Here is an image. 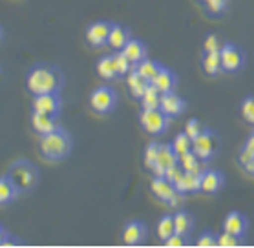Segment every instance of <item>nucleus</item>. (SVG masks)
<instances>
[{
	"instance_id": "nucleus-1",
	"label": "nucleus",
	"mask_w": 254,
	"mask_h": 248,
	"mask_svg": "<svg viewBox=\"0 0 254 248\" xmlns=\"http://www.w3.org/2000/svg\"><path fill=\"white\" fill-rule=\"evenodd\" d=\"M64 86L63 71L48 62H39L31 66L26 75V88L31 95H44V93H59Z\"/></svg>"
},
{
	"instance_id": "nucleus-2",
	"label": "nucleus",
	"mask_w": 254,
	"mask_h": 248,
	"mask_svg": "<svg viewBox=\"0 0 254 248\" xmlns=\"http://www.w3.org/2000/svg\"><path fill=\"white\" fill-rule=\"evenodd\" d=\"M71 148H73L71 135L63 126H59L55 132L48 135H42L41 145H39L41 155L48 161H61L64 157H68L71 153Z\"/></svg>"
},
{
	"instance_id": "nucleus-3",
	"label": "nucleus",
	"mask_w": 254,
	"mask_h": 248,
	"mask_svg": "<svg viewBox=\"0 0 254 248\" xmlns=\"http://www.w3.org/2000/svg\"><path fill=\"white\" fill-rule=\"evenodd\" d=\"M9 177L15 181L20 192H29L39 185V168L33 162L22 159V161L13 162V166L9 168Z\"/></svg>"
},
{
	"instance_id": "nucleus-4",
	"label": "nucleus",
	"mask_w": 254,
	"mask_h": 248,
	"mask_svg": "<svg viewBox=\"0 0 254 248\" xmlns=\"http://www.w3.org/2000/svg\"><path fill=\"white\" fill-rule=\"evenodd\" d=\"M221 146V141L218 137V133L212 130H203L194 141H192V151L199 157V161L208 162L212 161L214 157L218 155Z\"/></svg>"
},
{
	"instance_id": "nucleus-5",
	"label": "nucleus",
	"mask_w": 254,
	"mask_h": 248,
	"mask_svg": "<svg viewBox=\"0 0 254 248\" xmlns=\"http://www.w3.org/2000/svg\"><path fill=\"white\" fill-rule=\"evenodd\" d=\"M168 121L170 117L165 115L159 108H143L141 115H139V124L146 133L150 135H163L168 130Z\"/></svg>"
},
{
	"instance_id": "nucleus-6",
	"label": "nucleus",
	"mask_w": 254,
	"mask_h": 248,
	"mask_svg": "<svg viewBox=\"0 0 254 248\" xmlns=\"http://www.w3.org/2000/svg\"><path fill=\"white\" fill-rule=\"evenodd\" d=\"M117 93L114 88L110 86H99L97 90H93L90 95V108L99 115H106L110 111L116 110L117 106Z\"/></svg>"
},
{
	"instance_id": "nucleus-7",
	"label": "nucleus",
	"mask_w": 254,
	"mask_h": 248,
	"mask_svg": "<svg viewBox=\"0 0 254 248\" xmlns=\"http://www.w3.org/2000/svg\"><path fill=\"white\" fill-rule=\"evenodd\" d=\"M220 55L223 71H227V73H236L245 66V53H243L242 48L232 44V42H227L221 46Z\"/></svg>"
},
{
	"instance_id": "nucleus-8",
	"label": "nucleus",
	"mask_w": 254,
	"mask_h": 248,
	"mask_svg": "<svg viewBox=\"0 0 254 248\" xmlns=\"http://www.w3.org/2000/svg\"><path fill=\"white\" fill-rule=\"evenodd\" d=\"M33 111L42 113V115L59 117L61 108H63V99L59 93H44V95H35L33 104H31Z\"/></svg>"
},
{
	"instance_id": "nucleus-9",
	"label": "nucleus",
	"mask_w": 254,
	"mask_h": 248,
	"mask_svg": "<svg viewBox=\"0 0 254 248\" xmlns=\"http://www.w3.org/2000/svg\"><path fill=\"white\" fill-rule=\"evenodd\" d=\"M112 24L106 20H97V22L90 24L86 28V42L93 48H103L108 44L112 33Z\"/></svg>"
},
{
	"instance_id": "nucleus-10",
	"label": "nucleus",
	"mask_w": 254,
	"mask_h": 248,
	"mask_svg": "<svg viewBox=\"0 0 254 248\" xmlns=\"http://www.w3.org/2000/svg\"><path fill=\"white\" fill-rule=\"evenodd\" d=\"M146 236H148V228H146L144 223H141V221H130L123 228L121 239L123 245H127V247H137V245H141L146 239Z\"/></svg>"
},
{
	"instance_id": "nucleus-11",
	"label": "nucleus",
	"mask_w": 254,
	"mask_h": 248,
	"mask_svg": "<svg viewBox=\"0 0 254 248\" xmlns=\"http://www.w3.org/2000/svg\"><path fill=\"white\" fill-rule=\"evenodd\" d=\"M225 185V175L218 170L212 168H205L201 172V179H199V192L203 194H218Z\"/></svg>"
},
{
	"instance_id": "nucleus-12",
	"label": "nucleus",
	"mask_w": 254,
	"mask_h": 248,
	"mask_svg": "<svg viewBox=\"0 0 254 248\" xmlns=\"http://www.w3.org/2000/svg\"><path fill=\"white\" fill-rule=\"evenodd\" d=\"M159 110L168 115L170 119L172 117H178L181 115L183 111L187 110V102L183 99L179 97L178 93L174 92H168V93H161V102H159Z\"/></svg>"
},
{
	"instance_id": "nucleus-13",
	"label": "nucleus",
	"mask_w": 254,
	"mask_h": 248,
	"mask_svg": "<svg viewBox=\"0 0 254 248\" xmlns=\"http://www.w3.org/2000/svg\"><path fill=\"white\" fill-rule=\"evenodd\" d=\"M150 192H152V196L156 197L157 201L167 202V204L172 201V197L178 194V192H176V186H174L172 183L167 179V177H163V175H156V177L152 179Z\"/></svg>"
},
{
	"instance_id": "nucleus-14",
	"label": "nucleus",
	"mask_w": 254,
	"mask_h": 248,
	"mask_svg": "<svg viewBox=\"0 0 254 248\" xmlns=\"http://www.w3.org/2000/svg\"><path fill=\"white\" fill-rule=\"evenodd\" d=\"M223 230L243 239V237L247 236V230H249L247 215H243L242 212H231V214H227L225 221H223Z\"/></svg>"
},
{
	"instance_id": "nucleus-15",
	"label": "nucleus",
	"mask_w": 254,
	"mask_h": 248,
	"mask_svg": "<svg viewBox=\"0 0 254 248\" xmlns=\"http://www.w3.org/2000/svg\"><path fill=\"white\" fill-rule=\"evenodd\" d=\"M179 162V157L178 153L172 150V146L170 145H161L159 146V153H157V161L154 164V175H165L168 168L174 166V164H178Z\"/></svg>"
},
{
	"instance_id": "nucleus-16",
	"label": "nucleus",
	"mask_w": 254,
	"mask_h": 248,
	"mask_svg": "<svg viewBox=\"0 0 254 248\" xmlns=\"http://www.w3.org/2000/svg\"><path fill=\"white\" fill-rule=\"evenodd\" d=\"M59 126H61V124L57 122V117L42 115V113H37V111L31 113V128H33L35 133H37L39 137L55 132Z\"/></svg>"
},
{
	"instance_id": "nucleus-17",
	"label": "nucleus",
	"mask_w": 254,
	"mask_h": 248,
	"mask_svg": "<svg viewBox=\"0 0 254 248\" xmlns=\"http://www.w3.org/2000/svg\"><path fill=\"white\" fill-rule=\"evenodd\" d=\"M199 179L201 173H192V172H183V175L179 177V181L176 183V192L181 196H189V194H196L199 192Z\"/></svg>"
},
{
	"instance_id": "nucleus-18",
	"label": "nucleus",
	"mask_w": 254,
	"mask_h": 248,
	"mask_svg": "<svg viewBox=\"0 0 254 248\" xmlns=\"http://www.w3.org/2000/svg\"><path fill=\"white\" fill-rule=\"evenodd\" d=\"M95 68H97L99 77L104 79V81H116V79H121L114 55H104V57H101L97 60V66H95Z\"/></svg>"
},
{
	"instance_id": "nucleus-19",
	"label": "nucleus",
	"mask_w": 254,
	"mask_h": 248,
	"mask_svg": "<svg viewBox=\"0 0 254 248\" xmlns=\"http://www.w3.org/2000/svg\"><path fill=\"white\" fill-rule=\"evenodd\" d=\"M125 55L128 57V60L135 66V64H139L141 60H144L146 58V55H148V50H146V46H144L143 41H137V39H130L128 41V44L121 50Z\"/></svg>"
},
{
	"instance_id": "nucleus-20",
	"label": "nucleus",
	"mask_w": 254,
	"mask_h": 248,
	"mask_svg": "<svg viewBox=\"0 0 254 248\" xmlns=\"http://www.w3.org/2000/svg\"><path fill=\"white\" fill-rule=\"evenodd\" d=\"M127 86H128V90H130V95H132L133 99H141L144 95V92L148 90L150 82L146 81V79H143V77L137 73V69L133 68L127 75Z\"/></svg>"
},
{
	"instance_id": "nucleus-21",
	"label": "nucleus",
	"mask_w": 254,
	"mask_h": 248,
	"mask_svg": "<svg viewBox=\"0 0 254 248\" xmlns=\"http://www.w3.org/2000/svg\"><path fill=\"white\" fill-rule=\"evenodd\" d=\"M20 194L18 186L15 185V181L7 175H2L0 177V204H9L17 199V196Z\"/></svg>"
},
{
	"instance_id": "nucleus-22",
	"label": "nucleus",
	"mask_w": 254,
	"mask_h": 248,
	"mask_svg": "<svg viewBox=\"0 0 254 248\" xmlns=\"http://www.w3.org/2000/svg\"><path fill=\"white\" fill-rule=\"evenodd\" d=\"M174 226H176V234L189 237L194 230V215L187 210H178L174 214Z\"/></svg>"
},
{
	"instance_id": "nucleus-23",
	"label": "nucleus",
	"mask_w": 254,
	"mask_h": 248,
	"mask_svg": "<svg viewBox=\"0 0 254 248\" xmlns=\"http://www.w3.org/2000/svg\"><path fill=\"white\" fill-rule=\"evenodd\" d=\"M152 84H154L161 93L174 92V88H176V84H178V77H176V73H174L172 69H168L163 66L161 71L157 73V77L154 79Z\"/></svg>"
},
{
	"instance_id": "nucleus-24",
	"label": "nucleus",
	"mask_w": 254,
	"mask_h": 248,
	"mask_svg": "<svg viewBox=\"0 0 254 248\" xmlns=\"http://www.w3.org/2000/svg\"><path fill=\"white\" fill-rule=\"evenodd\" d=\"M201 68L203 71L207 73L208 77H216L220 75L223 71V66H221V55L220 51H203V58H201Z\"/></svg>"
},
{
	"instance_id": "nucleus-25",
	"label": "nucleus",
	"mask_w": 254,
	"mask_h": 248,
	"mask_svg": "<svg viewBox=\"0 0 254 248\" xmlns=\"http://www.w3.org/2000/svg\"><path fill=\"white\" fill-rule=\"evenodd\" d=\"M130 31L127 28H123L119 24H112V33L110 39H108V46L114 48L116 51H121L123 48L127 46L128 41H130Z\"/></svg>"
},
{
	"instance_id": "nucleus-26",
	"label": "nucleus",
	"mask_w": 254,
	"mask_h": 248,
	"mask_svg": "<svg viewBox=\"0 0 254 248\" xmlns=\"http://www.w3.org/2000/svg\"><path fill=\"white\" fill-rule=\"evenodd\" d=\"M161 64L159 62H156V60H148V58H144V60H141L139 64H135V69H137V73L143 79H146V81L150 82H154V79L157 77V73L161 71Z\"/></svg>"
},
{
	"instance_id": "nucleus-27",
	"label": "nucleus",
	"mask_w": 254,
	"mask_h": 248,
	"mask_svg": "<svg viewBox=\"0 0 254 248\" xmlns=\"http://www.w3.org/2000/svg\"><path fill=\"white\" fill-rule=\"evenodd\" d=\"M179 164L185 172H192V173H201L205 168L203 166V161H199V157L194 153V151H187L183 155H179Z\"/></svg>"
},
{
	"instance_id": "nucleus-28",
	"label": "nucleus",
	"mask_w": 254,
	"mask_h": 248,
	"mask_svg": "<svg viewBox=\"0 0 254 248\" xmlns=\"http://www.w3.org/2000/svg\"><path fill=\"white\" fill-rule=\"evenodd\" d=\"M176 234V226H174V215H163L159 223H157V237L163 243L167 241L168 237Z\"/></svg>"
},
{
	"instance_id": "nucleus-29",
	"label": "nucleus",
	"mask_w": 254,
	"mask_h": 248,
	"mask_svg": "<svg viewBox=\"0 0 254 248\" xmlns=\"http://www.w3.org/2000/svg\"><path fill=\"white\" fill-rule=\"evenodd\" d=\"M139 100H141V104H143V108H148V110H152V108H159V102H161V92H159L154 84H150L148 90L144 92V95L139 99Z\"/></svg>"
},
{
	"instance_id": "nucleus-30",
	"label": "nucleus",
	"mask_w": 254,
	"mask_h": 248,
	"mask_svg": "<svg viewBox=\"0 0 254 248\" xmlns=\"http://www.w3.org/2000/svg\"><path fill=\"white\" fill-rule=\"evenodd\" d=\"M170 146H172V150L179 155H183V153H187V151L192 150V139L187 135L185 132L183 133H178L176 137H174V141L170 143Z\"/></svg>"
},
{
	"instance_id": "nucleus-31",
	"label": "nucleus",
	"mask_w": 254,
	"mask_h": 248,
	"mask_svg": "<svg viewBox=\"0 0 254 248\" xmlns=\"http://www.w3.org/2000/svg\"><path fill=\"white\" fill-rule=\"evenodd\" d=\"M240 110H242V117L249 124H253L254 126V95H249L242 100V106H240Z\"/></svg>"
},
{
	"instance_id": "nucleus-32",
	"label": "nucleus",
	"mask_w": 254,
	"mask_h": 248,
	"mask_svg": "<svg viewBox=\"0 0 254 248\" xmlns=\"http://www.w3.org/2000/svg\"><path fill=\"white\" fill-rule=\"evenodd\" d=\"M159 143H150L144 150V168L154 170V164L157 161V153H159Z\"/></svg>"
},
{
	"instance_id": "nucleus-33",
	"label": "nucleus",
	"mask_w": 254,
	"mask_h": 248,
	"mask_svg": "<svg viewBox=\"0 0 254 248\" xmlns=\"http://www.w3.org/2000/svg\"><path fill=\"white\" fill-rule=\"evenodd\" d=\"M116 64H117V69H119V77H127L130 71H132L135 66H133L130 60H128V57L125 55L123 51H116Z\"/></svg>"
},
{
	"instance_id": "nucleus-34",
	"label": "nucleus",
	"mask_w": 254,
	"mask_h": 248,
	"mask_svg": "<svg viewBox=\"0 0 254 248\" xmlns=\"http://www.w3.org/2000/svg\"><path fill=\"white\" fill-rule=\"evenodd\" d=\"M203 2H205L207 13L212 17H220L227 9V0H203Z\"/></svg>"
},
{
	"instance_id": "nucleus-35",
	"label": "nucleus",
	"mask_w": 254,
	"mask_h": 248,
	"mask_svg": "<svg viewBox=\"0 0 254 248\" xmlns=\"http://www.w3.org/2000/svg\"><path fill=\"white\" fill-rule=\"evenodd\" d=\"M242 245V239L236 236H232L229 232L223 230V234L216 236V247H223V248H231V247H240Z\"/></svg>"
},
{
	"instance_id": "nucleus-36",
	"label": "nucleus",
	"mask_w": 254,
	"mask_h": 248,
	"mask_svg": "<svg viewBox=\"0 0 254 248\" xmlns=\"http://www.w3.org/2000/svg\"><path fill=\"white\" fill-rule=\"evenodd\" d=\"M221 46H223V44H221L220 37H218V35H214V33L207 35V37H205V41H203V51H205V53L220 51Z\"/></svg>"
},
{
	"instance_id": "nucleus-37",
	"label": "nucleus",
	"mask_w": 254,
	"mask_h": 248,
	"mask_svg": "<svg viewBox=\"0 0 254 248\" xmlns=\"http://www.w3.org/2000/svg\"><path fill=\"white\" fill-rule=\"evenodd\" d=\"M183 132H185L187 135H189V137H190L192 141H194V139H196L197 135H199V133L203 132L201 122L197 121V119H190V121L187 122V126H185V130H183Z\"/></svg>"
},
{
	"instance_id": "nucleus-38",
	"label": "nucleus",
	"mask_w": 254,
	"mask_h": 248,
	"mask_svg": "<svg viewBox=\"0 0 254 248\" xmlns=\"http://www.w3.org/2000/svg\"><path fill=\"white\" fill-rule=\"evenodd\" d=\"M196 247H201V248L216 247V234H212V232H203L201 236L197 237Z\"/></svg>"
},
{
	"instance_id": "nucleus-39",
	"label": "nucleus",
	"mask_w": 254,
	"mask_h": 248,
	"mask_svg": "<svg viewBox=\"0 0 254 248\" xmlns=\"http://www.w3.org/2000/svg\"><path fill=\"white\" fill-rule=\"evenodd\" d=\"M183 172H185V170H183V168H181V164L178 162V164H174V166L168 168L167 172H165V175H163V177H167V179L170 181L172 185H176V183L179 181V177L183 175Z\"/></svg>"
},
{
	"instance_id": "nucleus-40",
	"label": "nucleus",
	"mask_w": 254,
	"mask_h": 248,
	"mask_svg": "<svg viewBox=\"0 0 254 248\" xmlns=\"http://www.w3.org/2000/svg\"><path fill=\"white\" fill-rule=\"evenodd\" d=\"M165 247H185L187 245V237L181 236V234H174L167 239V241L163 243Z\"/></svg>"
},
{
	"instance_id": "nucleus-41",
	"label": "nucleus",
	"mask_w": 254,
	"mask_h": 248,
	"mask_svg": "<svg viewBox=\"0 0 254 248\" xmlns=\"http://www.w3.org/2000/svg\"><path fill=\"white\" fill-rule=\"evenodd\" d=\"M253 153H251V151L249 150H245V148H242V150H240V155H238V164H240V166L242 168H245L249 164V162L253 161Z\"/></svg>"
},
{
	"instance_id": "nucleus-42",
	"label": "nucleus",
	"mask_w": 254,
	"mask_h": 248,
	"mask_svg": "<svg viewBox=\"0 0 254 248\" xmlns=\"http://www.w3.org/2000/svg\"><path fill=\"white\" fill-rule=\"evenodd\" d=\"M9 237H11V236L6 232V228H4V226H0V247H6L7 243H9V241H7Z\"/></svg>"
},
{
	"instance_id": "nucleus-43",
	"label": "nucleus",
	"mask_w": 254,
	"mask_h": 248,
	"mask_svg": "<svg viewBox=\"0 0 254 248\" xmlns=\"http://www.w3.org/2000/svg\"><path fill=\"white\" fill-rule=\"evenodd\" d=\"M243 148H245V150H249V151H251V153L254 155V132L247 137V141H245V145H243Z\"/></svg>"
},
{
	"instance_id": "nucleus-44",
	"label": "nucleus",
	"mask_w": 254,
	"mask_h": 248,
	"mask_svg": "<svg viewBox=\"0 0 254 248\" xmlns=\"http://www.w3.org/2000/svg\"><path fill=\"white\" fill-rule=\"evenodd\" d=\"M243 170H245V172H247L249 175H253V177H254V157H253V161L249 162V164L245 168H243Z\"/></svg>"
},
{
	"instance_id": "nucleus-45",
	"label": "nucleus",
	"mask_w": 254,
	"mask_h": 248,
	"mask_svg": "<svg viewBox=\"0 0 254 248\" xmlns=\"http://www.w3.org/2000/svg\"><path fill=\"white\" fill-rule=\"evenodd\" d=\"M0 39H2V28H0Z\"/></svg>"
}]
</instances>
